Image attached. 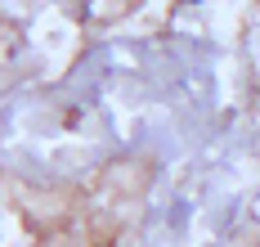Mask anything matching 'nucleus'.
Returning <instances> with one entry per match:
<instances>
[{"label": "nucleus", "instance_id": "1", "mask_svg": "<svg viewBox=\"0 0 260 247\" xmlns=\"http://www.w3.org/2000/svg\"><path fill=\"white\" fill-rule=\"evenodd\" d=\"M184 5H198V0H184Z\"/></svg>", "mask_w": 260, "mask_h": 247}]
</instances>
